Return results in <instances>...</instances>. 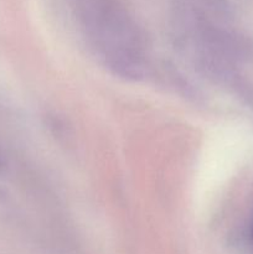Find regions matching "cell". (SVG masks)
Returning a JSON list of instances; mask_svg holds the SVG:
<instances>
[{"instance_id":"obj_1","label":"cell","mask_w":253,"mask_h":254,"mask_svg":"<svg viewBox=\"0 0 253 254\" xmlns=\"http://www.w3.org/2000/svg\"><path fill=\"white\" fill-rule=\"evenodd\" d=\"M1 163H2V160H1V155H0V166H1Z\"/></svg>"}]
</instances>
